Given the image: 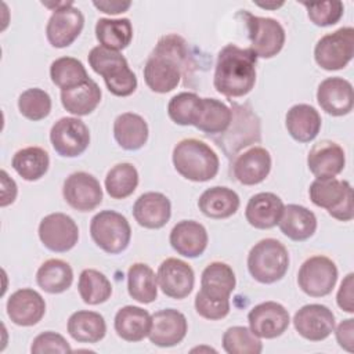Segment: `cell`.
<instances>
[{"mask_svg":"<svg viewBox=\"0 0 354 354\" xmlns=\"http://www.w3.org/2000/svg\"><path fill=\"white\" fill-rule=\"evenodd\" d=\"M188 68V48L178 35L162 36L144 66V80L155 93L174 90Z\"/></svg>","mask_w":354,"mask_h":354,"instance_id":"obj_1","label":"cell"},{"mask_svg":"<svg viewBox=\"0 0 354 354\" xmlns=\"http://www.w3.org/2000/svg\"><path fill=\"white\" fill-rule=\"evenodd\" d=\"M256 61L257 55L250 47L224 46L217 55L213 76L214 88L228 98L246 95L256 83Z\"/></svg>","mask_w":354,"mask_h":354,"instance_id":"obj_2","label":"cell"},{"mask_svg":"<svg viewBox=\"0 0 354 354\" xmlns=\"http://www.w3.org/2000/svg\"><path fill=\"white\" fill-rule=\"evenodd\" d=\"M236 279L232 268L223 261H213L202 271L201 290L195 296L196 313L212 321L221 319L230 313V295Z\"/></svg>","mask_w":354,"mask_h":354,"instance_id":"obj_3","label":"cell"},{"mask_svg":"<svg viewBox=\"0 0 354 354\" xmlns=\"http://www.w3.org/2000/svg\"><path fill=\"white\" fill-rule=\"evenodd\" d=\"M173 165L184 178L203 183L216 177L220 160L217 153L203 141L184 138L173 149Z\"/></svg>","mask_w":354,"mask_h":354,"instance_id":"obj_4","label":"cell"},{"mask_svg":"<svg viewBox=\"0 0 354 354\" xmlns=\"http://www.w3.org/2000/svg\"><path fill=\"white\" fill-rule=\"evenodd\" d=\"M88 64L95 73L104 77L113 95L127 97L136 91L137 77L119 51L97 46L88 53Z\"/></svg>","mask_w":354,"mask_h":354,"instance_id":"obj_5","label":"cell"},{"mask_svg":"<svg viewBox=\"0 0 354 354\" xmlns=\"http://www.w3.org/2000/svg\"><path fill=\"white\" fill-rule=\"evenodd\" d=\"M289 267V253L283 243L274 238L259 241L248 254V270L260 283L282 279Z\"/></svg>","mask_w":354,"mask_h":354,"instance_id":"obj_6","label":"cell"},{"mask_svg":"<svg viewBox=\"0 0 354 354\" xmlns=\"http://www.w3.org/2000/svg\"><path fill=\"white\" fill-rule=\"evenodd\" d=\"M308 195L315 206L326 209L333 218L353 220V188L348 181L336 177L315 178L308 188Z\"/></svg>","mask_w":354,"mask_h":354,"instance_id":"obj_7","label":"cell"},{"mask_svg":"<svg viewBox=\"0 0 354 354\" xmlns=\"http://www.w3.org/2000/svg\"><path fill=\"white\" fill-rule=\"evenodd\" d=\"M90 235L104 252L118 254L129 246L131 228L123 214L115 210H102L91 218Z\"/></svg>","mask_w":354,"mask_h":354,"instance_id":"obj_8","label":"cell"},{"mask_svg":"<svg viewBox=\"0 0 354 354\" xmlns=\"http://www.w3.org/2000/svg\"><path fill=\"white\" fill-rule=\"evenodd\" d=\"M248 26L250 50L260 58H272L285 44V29L274 18L256 17L248 11H241Z\"/></svg>","mask_w":354,"mask_h":354,"instance_id":"obj_9","label":"cell"},{"mask_svg":"<svg viewBox=\"0 0 354 354\" xmlns=\"http://www.w3.org/2000/svg\"><path fill=\"white\" fill-rule=\"evenodd\" d=\"M354 55V29L340 28L322 36L314 47V59L325 71L344 68Z\"/></svg>","mask_w":354,"mask_h":354,"instance_id":"obj_10","label":"cell"},{"mask_svg":"<svg viewBox=\"0 0 354 354\" xmlns=\"http://www.w3.org/2000/svg\"><path fill=\"white\" fill-rule=\"evenodd\" d=\"M232 119L230 127L216 140L224 152L231 156L239 149L260 141V120L248 105L232 104Z\"/></svg>","mask_w":354,"mask_h":354,"instance_id":"obj_11","label":"cell"},{"mask_svg":"<svg viewBox=\"0 0 354 354\" xmlns=\"http://www.w3.org/2000/svg\"><path fill=\"white\" fill-rule=\"evenodd\" d=\"M337 281V267L326 256L308 257L297 274L299 288L311 297H322L332 292Z\"/></svg>","mask_w":354,"mask_h":354,"instance_id":"obj_12","label":"cell"},{"mask_svg":"<svg viewBox=\"0 0 354 354\" xmlns=\"http://www.w3.org/2000/svg\"><path fill=\"white\" fill-rule=\"evenodd\" d=\"M50 141L54 151L65 158L82 155L90 144V131L79 118H61L50 130Z\"/></svg>","mask_w":354,"mask_h":354,"instance_id":"obj_13","label":"cell"},{"mask_svg":"<svg viewBox=\"0 0 354 354\" xmlns=\"http://www.w3.org/2000/svg\"><path fill=\"white\" fill-rule=\"evenodd\" d=\"M39 238L51 252L64 253L71 250L79 239V228L73 218L65 213H51L39 224Z\"/></svg>","mask_w":354,"mask_h":354,"instance_id":"obj_14","label":"cell"},{"mask_svg":"<svg viewBox=\"0 0 354 354\" xmlns=\"http://www.w3.org/2000/svg\"><path fill=\"white\" fill-rule=\"evenodd\" d=\"M65 202L79 212L94 210L102 202V188L98 180L86 171H75L66 177L62 187Z\"/></svg>","mask_w":354,"mask_h":354,"instance_id":"obj_15","label":"cell"},{"mask_svg":"<svg viewBox=\"0 0 354 354\" xmlns=\"http://www.w3.org/2000/svg\"><path fill=\"white\" fill-rule=\"evenodd\" d=\"M83 26L84 17L71 1L68 6L53 11L46 26V36L53 47L64 48L77 39Z\"/></svg>","mask_w":354,"mask_h":354,"instance_id":"obj_16","label":"cell"},{"mask_svg":"<svg viewBox=\"0 0 354 354\" xmlns=\"http://www.w3.org/2000/svg\"><path fill=\"white\" fill-rule=\"evenodd\" d=\"M156 281L160 290L171 299L187 297L195 283V275L191 266L180 259L169 257L158 268Z\"/></svg>","mask_w":354,"mask_h":354,"instance_id":"obj_17","label":"cell"},{"mask_svg":"<svg viewBox=\"0 0 354 354\" xmlns=\"http://www.w3.org/2000/svg\"><path fill=\"white\" fill-rule=\"evenodd\" d=\"M250 330L263 339L281 336L289 326L288 310L277 301H264L254 306L248 314Z\"/></svg>","mask_w":354,"mask_h":354,"instance_id":"obj_18","label":"cell"},{"mask_svg":"<svg viewBox=\"0 0 354 354\" xmlns=\"http://www.w3.org/2000/svg\"><path fill=\"white\" fill-rule=\"evenodd\" d=\"M293 325L301 337L321 342L333 332L335 315L324 304H306L296 311Z\"/></svg>","mask_w":354,"mask_h":354,"instance_id":"obj_19","label":"cell"},{"mask_svg":"<svg viewBox=\"0 0 354 354\" xmlns=\"http://www.w3.org/2000/svg\"><path fill=\"white\" fill-rule=\"evenodd\" d=\"M188 324L183 313L174 308L159 310L152 315L149 340L159 347H171L178 344L187 335Z\"/></svg>","mask_w":354,"mask_h":354,"instance_id":"obj_20","label":"cell"},{"mask_svg":"<svg viewBox=\"0 0 354 354\" xmlns=\"http://www.w3.org/2000/svg\"><path fill=\"white\" fill-rule=\"evenodd\" d=\"M317 101L321 109L328 115H347L351 112L354 105L353 86L343 77H326L318 86Z\"/></svg>","mask_w":354,"mask_h":354,"instance_id":"obj_21","label":"cell"},{"mask_svg":"<svg viewBox=\"0 0 354 354\" xmlns=\"http://www.w3.org/2000/svg\"><path fill=\"white\" fill-rule=\"evenodd\" d=\"M310 171L317 178H330L340 174L346 165L343 148L330 140H322L313 145L307 156Z\"/></svg>","mask_w":354,"mask_h":354,"instance_id":"obj_22","label":"cell"},{"mask_svg":"<svg viewBox=\"0 0 354 354\" xmlns=\"http://www.w3.org/2000/svg\"><path fill=\"white\" fill-rule=\"evenodd\" d=\"M46 313V303L41 295L25 288L14 292L7 300V315L19 326L36 325Z\"/></svg>","mask_w":354,"mask_h":354,"instance_id":"obj_23","label":"cell"},{"mask_svg":"<svg viewBox=\"0 0 354 354\" xmlns=\"http://www.w3.org/2000/svg\"><path fill=\"white\" fill-rule=\"evenodd\" d=\"M271 170V155L263 147H252L239 153L232 165L234 177L243 185H256L266 180Z\"/></svg>","mask_w":354,"mask_h":354,"instance_id":"obj_24","label":"cell"},{"mask_svg":"<svg viewBox=\"0 0 354 354\" xmlns=\"http://www.w3.org/2000/svg\"><path fill=\"white\" fill-rule=\"evenodd\" d=\"M133 216L144 228H162L171 216L170 201L160 192H145L136 201L133 206Z\"/></svg>","mask_w":354,"mask_h":354,"instance_id":"obj_25","label":"cell"},{"mask_svg":"<svg viewBox=\"0 0 354 354\" xmlns=\"http://www.w3.org/2000/svg\"><path fill=\"white\" fill-rule=\"evenodd\" d=\"M171 248L184 257H198L207 246L206 228L194 220H183L177 223L170 231L169 236Z\"/></svg>","mask_w":354,"mask_h":354,"instance_id":"obj_26","label":"cell"},{"mask_svg":"<svg viewBox=\"0 0 354 354\" xmlns=\"http://www.w3.org/2000/svg\"><path fill=\"white\" fill-rule=\"evenodd\" d=\"M282 199L272 192H259L253 195L245 209L246 221L259 230L275 227L283 212Z\"/></svg>","mask_w":354,"mask_h":354,"instance_id":"obj_27","label":"cell"},{"mask_svg":"<svg viewBox=\"0 0 354 354\" xmlns=\"http://www.w3.org/2000/svg\"><path fill=\"white\" fill-rule=\"evenodd\" d=\"M285 126L293 140L299 142H310L321 130V116L314 106L308 104H296L288 111Z\"/></svg>","mask_w":354,"mask_h":354,"instance_id":"obj_28","label":"cell"},{"mask_svg":"<svg viewBox=\"0 0 354 354\" xmlns=\"http://www.w3.org/2000/svg\"><path fill=\"white\" fill-rule=\"evenodd\" d=\"M278 225L285 236L301 242L314 235L317 230V217L307 207L290 203L283 207Z\"/></svg>","mask_w":354,"mask_h":354,"instance_id":"obj_29","label":"cell"},{"mask_svg":"<svg viewBox=\"0 0 354 354\" xmlns=\"http://www.w3.org/2000/svg\"><path fill=\"white\" fill-rule=\"evenodd\" d=\"M152 315L141 307L124 306L115 315V330L126 342H141L149 335Z\"/></svg>","mask_w":354,"mask_h":354,"instance_id":"obj_30","label":"cell"},{"mask_svg":"<svg viewBox=\"0 0 354 354\" xmlns=\"http://www.w3.org/2000/svg\"><path fill=\"white\" fill-rule=\"evenodd\" d=\"M113 137L126 151H137L148 140V124L145 119L133 112L120 113L113 122Z\"/></svg>","mask_w":354,"mask_h":354,"instance_id":"obj_31","label":"cell"},{"mask_svg":"<svg viewBox=\"0 0 354 354\" xmlns=\"http://www.w3.org/2000/svg\"><path fill=\"white\" fill-rule=\"evenodd\" d=\"M239 196L227 187H212L199 196V210L210 218H227L239 209Z\"/></svg>","mask_w":354,"mask_h":354,"instance_id":"obj_32","label":"cell"},{"mask_svg":"<svg viewBox=\"0 0 354 354\" xmlns=\"http://www.w3.org/2000/svg\"><path fill=\"white\" fill-rule=\"evenodd\" d=\"M66 329L76 342L97 343L104 339L106 333V324L100 313L80 310L69 317Z\"/></svg>","mask_w":354,"mask_h":354,"instance_id":"obj_33","label":"cell"},{"mask_svg":"<svg viewBox=\"0 0 354 354\" xmlns=\"http://www.w3.org/2000/svg\"><path fill=\"white\" fill-rule=\"evenodd\" d=\"M101 88L98 84L88 79L80 86L61 90L62 106L72 115L84 116L91 113L101 101Z\"/></svg>","mask_w":354,"mask_h":354,"instance_id":"obj_34","label":"cell"},{"mask_svg":"<svg viewBox=\"0 0 354 354\" xmlns=\"http://www.w3.org/2000/svg\"><path fill=\"white\" fill-rule=\"evenodd\" d=\"M72 267L61 259H50L44 261L36 272L37 285L51 295L65 292L72 285Z\"/></svg>","mask_w":354,"mask_h":354,"instance_id":"obj_35","label":"cell"},{"mask_svg":"<svg viewBox=\"0 0 354 354\" xmlns=\"http://www.w3.org/2000/svg\"><path fill=\"white\" fill-rule=\"evenodd\" d=\"M129 295L138 303L148 304L158 297V281L153 270L145 263H134L127 271Z\"/></svg>","mask_w":354,"mask_h":354,"instance_id":"obj_36","label":"cell"},{"mask_svg":"<svg viewBox=\"0 0 354 354\" xmlns=\"http://www.w3.org/2000/svg\"><path fill=\"white\" fill-rule=\"evenodd\" d=\"M95 37L102 47L119 51L133 39V26L129 18H100L95 24Z\"/></svg>","mask_w":354,"mask_h":354,"instance_id":"obj_37","label":"cell"},{"mask_svg":"<svg viewBox=\"0 0 354 354\" xmlns=\"http://www.w3.org/2000/svg\"><path fill=\"white\" fill-rule=\"evenodd\" d=\"M232 111L216 98H202L199 116L195 127L207 134H223L231 123Z\"/></svg>","mask_w":354,"mask_h":354,"instance_id":"obj_38","label":"cell"},{"mask_svg":"<svg viewBox=\"0 0 354 354\" xmlns=\"http://www.w3.org/2000/svg\"><path fill=\"white\" fill-rule=\"evenodd\" d=\"M11 165L24 180L36 181L47 173L50 158L40 147H26L15 152Z\"/></svg>","mask_w":354,"mask_h":354,"instance_id":"obj_39","label":"cell"},{"mask_svg":"<svg viewBox=\"0 0 354 354\" xmlns=\"http://www.w3.org/2000/svg\"><path fill=\"white\" fill-rule=\"evenodd\" d=\"M77 289L82 300L90 306L101 304L112 295V285L108 278L94 268H86L80 272Z\"/></svg>","mask_w":354,"mask_h":354,"instance_id":"obj_40","label":"cell"},{"mask_svg":"<svg viewBox=\"0 0 354 354\" xmlns=\"http://www.w3.org/2000/svg\"><path fill=\"white\" fill-rule=\"evenodd\" d=\"M50 77L61 90L80 86L90 79L83 64L73 57H61L53 61L50 66Z\"/></svg>","mask_w":354,"mask_h":354,"instance_id":"obj_41","label":"cell"},{"mask_svg":"<svg viewBox=\"0 0 354 354\" xmlns=\"http://www.w3.org/2000/svg\"><path fill=\"white\" fill-rule=\"evenodd\" d=\"M138 185V171L127 162L115 165L105 177V189L113 199L130 196Z\"/></svg>","mask_w":354,"mask_h":354,"instance_id":"obj_42","label":"cell"},{"mask_svg":"<svg viewBox=\"0 0 354 354\" xmlns=\"http://www.w3.org/2000/svg\"><path fill=\"white\" fill-rule=\"evenodd\" d=\"M202 106V98L195 93L176 94L167 105L169 118L180 126H194Z\"/></svg>","mask_w":354,"mask_h":354,"instance_id":"obj_43","label":"cell"},{"mask_svg":"<svg viewBox=\"0 0 354 354\" xmlns=\"http://www.w3.org/2000/svg\"><path fill=\"white\" fill-rule=\"evenodd\" d=\"M223 348L228 354H260L263 343L250 328L231 326L223 335Z\"/></svg>","mask_w":354,"mask_h":354,"instance_id":"obj_44","label":"cell"},{"mask_svg":"<svg viewBox=\"0 0 354 354\" xmlns=\"http://www.w3.org/2000/svg\"><path fill=\"white\" fill-rule=\"evenodd\" d=\"M18 109L26 119L37 122L48 116L51 111V98L48 93L41 88H28L18 98Z\"/></svg>","mask_w":354,"mask_h":354,"instance_id":"obj_45","label":"cell"},{"mask_svg":"<svg viewBox=\"0 0 354 354\" xmlns=\"http://www.w3.org/2000/svg\"><path fill=\"white\" fill-rule=\"evenodd\" d=\"M307 8L310 21L317 26H330L339 22L343 15L344 6L339 0L319 1V3H301Z\"/></svg>","mask_w":354,"mask_h":354,"instance_id":"obj_46","label":"cell"},{"mask_svg":"<svg viewBox=\"0 0 354 354\" xmlns=\"http://www.w3.org/2000/svg\"><path fill=\"white\" fill-rule=\"evenodd\" d=\"M72 348L64 336L59 333L47 330L37 335L30 346L33 354H53V353H71Z\"/></svg>","mask_w":354,"mask_h":354,"instance_id":"obj_47","label":"cell"},{"mask_svg":"<svg viewBox=\"0 0 354 354\" xmlns=\"http://www.w3.org/2000/svg\"><path fill=\"white\" fill-rule=\"evenodd\" d=\"M353 288H354V274L350 272L342 281L340 288L337 290V296H336L337 306L343 311H346L348 314L354 313V293H353Z\"/></svg>","mask_w":354,"mask_h":354,"instance_id":"obj_48","label":"cell"},{"mask_svg":"<svg viewBox=\"0 0 354 354\" xmlns=\"http://www.w3.org/2000/svg\"><path fill=\"white\" fill-rule=\"evenodd\" d=\"M336 340L342 348L348 353L354 351V319L347 318L336 328Z\"/></svg>","mask_w":354,"mask_h":354,"instance_id":"obj_49","label":"cell"},{"mask_svg":"<svg viewBox=\"0 0 354 354\" xmlns=\"http://www.w3.org/2000/svg\"><path fill=\"white\" fill-rule=\"evenodd\" d=\"M93 6L95 8H98L100 11L105 12V14H112V15H116V14H120V12H124L130 8L131 6V1H120V0H94L93 1Z\"/></svg>","mask_w":354,"mask_h":354,"instance_id":"obj_50","label":"cell"},{"mask_svg":"<svg viewBox=\"0 0 354 354\" xmlns=\"http://www.w3.org/2000/svg\"><path fill=\"white\" fill-rule=\"evenodd\" d=\"M17 184L8 177L6 170H1V206H7L15 201Z\"/></svg>","mask_w":354,"mask_h":354,"instance_id":"obj_51","label":"cell"},{"mask_svg":"<svg viewBox=\"0 0 354 354\" xmlns=\"http://www.w3.org/2000/svg\"><path fill=\"white\" fill-rule=\"evenodd\" d=\"M256 4L261 8H278V7L283 6V1H281V3H256Z\"/></svg>","mask_w":354,"mask_h":354,"instance_id":"obj_52","label":"cell"}]
</instances>
